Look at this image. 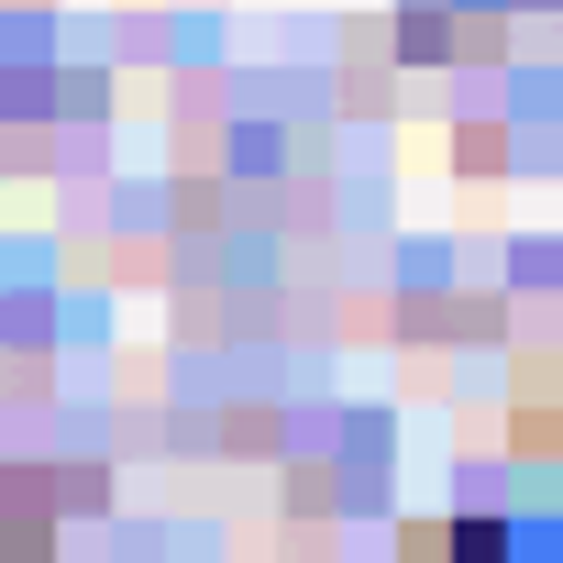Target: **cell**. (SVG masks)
<instances>
[{"instance_id":"1","label":"cell","mask_w":563,"mask_h":563,"mask_svg":"<svg viewBox=\"0 0 563 563\" xmlns=\"http://www.w3.org/2000/svg\"><path fill=\"white\" fill-rule=\"evenodd\" d=\"M475 563H486V541H475Z\"/></svg>"}]
</instances>
